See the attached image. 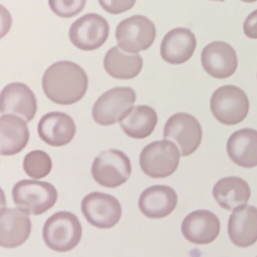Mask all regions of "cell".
Here are the masks:
<instances>
[{
  "mask_svg": "<svg viewBox=\"0 0 257 257\" xmlns=\"http://www.w3.org/2000/svg\"><path fill=\"white\" fill-rule=\"evenodd\" d=\"M24 172L30 178L41 179L45 178L52 169L51 157L45 151L36 150L28 153L23 162Z\"/></svg>",
  "mask_w": 257,
  "mask_h": 257,
  "instance_id": "25",
  "label": "cell"
},
{
  "mask_svg": "<svg viewBox=\"0 0 257 257\" xmlns=\"http://www.w3.org/2000/svg\"><path fill=\"white\" fill-rule=\"evenodd\" d=\"M228 234L237 247L254 244L257 241V208L245 205L235 208L229 217Z\"/></svg>",
  "mask_w": 257,
  "mask_h": 257,
  "instance_id": "19",
  "label": "cell"
},
{
  "mask_svg": "<svg viewBox=\"0 0 257 257\" xmlns=\"http://www.w3.org/2000/svg\"><path fill=\"white\" fill-rule=\"evenodd\" d=\"M243 29L244 34L249 39H257V9L247 17Z\"/></svg>",
  "mask_w": 257,
  "mask_h": 257,
  "instance_id": "28",
  "label": "cell"
},
{
  "mask_svg": "<svg viewBox=\"0 0 257 257\" xmlns=\"http://www.w3.org/2000/svg\"><path fill=\"white\" fill-rule=\"evenodd\" d=\"M45 96L54 103L69 105L76 103L85 95L89 78L84 69L73 62H56L42 77Z\"/></svg>",
  "mask_w": 257,
  "mask_h": 257,
  "instance_id": "1",
  "label": "cell"
},
{
  "mask_svg": "<svg viewBox=\"0 0 257 257\" xmlns=\"http://www.w3.org/2000/svg\"><path fill=\"white\" fill-rule=\"evenodd\" d=\"M203 131L199 120L188 113L172 115L164 125L163 137L179 147L182 157H188L200 146Z\"/></svg>",
  "mask_w": 257,
  "mask_h": 257,
  "instance_id": "9",
  "label": "cell"
},
{
  "mask_svg": "<svg viewBox=\"0 0 257 257\" xmlns=\"http://www.w3.org/2000/svg\"><path fill=\"white\" fill-rule=\"evenodd\" d=\"M81 212L87 221L99 229L116 226L122 214V208L115 196L101 192H93L83 198Z\"/></svg>",
  "mask_w": 257,
  "mask_h": 257,
  "instance_id": "10",
  "label": "cell"
},
{
  "mask_svg": "<svg viewBox=\"0 0 257 257\" xmlns=\"http://www.w3.org/2000/svg\"><path fill=\"white\" fill-rule=\"evenodd\" d=\"M0 100L2 115L13 114L30 122L37 111L36 96L24 83H11L6 85L2 90Z\"/></svg>",
  "mask_w": 257,
  "mask_h": 257,
  "instance_id": "13",
  "label": "cell"
},
{
  "mask_svg": "<svg viewBox=\"0 0 257 257\" xmlns=\"http://www.w3.org/2000/svg\"><path fill=\"white\" fill-rule=\"evenodd\" d=\"M30 139L28 126L24 119L13 114L0 118V151L2 156H12L26 148Z\"/></svg>",
  "mask_w": 257,
  "mask_h": 257,
  "instance_id": "21",
  "label": "cell"
},
{
  "mask_svg": "<svg viewBox=\"0 0 257 257\" xmlns=\"http://www.w3.org/2000/svg\"><path fill=\"white\" fill-rule=\"evenodd\" d=\"M241 1L244 2L246 3H253L256 2L257 0H241Z\"/></svg>",
  "mask_w": 257,
  "mask_h": 257,
  "instance_id": "29",
  "label": "cell"
},
{
  "mask_svg": "<svg viewBox=\"0 0 257 257\" xmlns=\"http://www.w3.org/2000/svg\"><path fill=\"white\" fill-rule=\"evenodd\" d=\"M212 1L223 2L225 1V0H212Z\"/></svg>",
  "mask_w": 257,
  "mask_h": 257,
  "instance_id": "30",
  "label": "cell"
},
{
  "mask_svg": "<svg viewBox=\"0 0 257 257\" xmlns=\"http://www.w3.org/2000/svg\"><path fill=\"white\" fill-rule=\"evenodd\" d=\"M129 157L117 149H109L100 153L94 160L92 175L99 185L116 188L125 184L131 175Z\"/></svg>",
  "mask_w": 257,
  "mask_h": 257,
  "instance_id": "7",
  "label": "cell"
},
{
  "mask_svg": "<svg viewBox=\"0 0 257 257\" xmlns=\"http://www.w3.org/2000/svg\"><path fill=\"white\" fill-rule=\"evenodd\" d=\"M257 257V256H256Z\"/></svg>",
  "mask_w": 257,
  "mask_h": 257,
  "instance_id": "31",
  "label": "cell"
},
{
  "mask_svg": "<svg viewBox=\"0 0 257 257\" xmlns=\"http://www.w3.org/2000/svg\"><path fill=\"white\" fill-rule=\"evenodd\" d=\"M158 123L156 111L148 105H138L131 108L128 114L119 122L124 133L135 139L149 137Z\"/></svg>",
  "mask_w": 257,
  "mask_h": 257,
  "instance_id": "24",
  "label": "cell"
},
{
  "mask_svg": "<svg viewBox=\"0 0 257 257\" xmlns=\"http://www.w3.org/2000/svg\"><path fill=\"white\" fill-rule=\"evenodd\" d=\"M181 156V151L174 142L165 139L155 141L146 145L140 153V168L150 178H165L178 169Z\"/></svg>",
  "mask_w": 257,
  "mask_h": 257,
  "instance_id": "5",
  "label": "cell"
},
{
  "mask_svg": "<svg viewBox=\"0 0 257 257\" xmlns=\"http://www.w3.org/2000/svg\"><path fill=\"white\" fill-rule=\"evenodd\" d=\"M85 4L86 0H48L51 11L63 18H70L78 15Z\"/></svg>",
  "mask_w": 257,
  "mask_h": 257,
  "instance_id": "26",
  "label": "cell"
},
{
  "mask_svg": "<svg viewBox=\"0 0 257 257\" xmlns=\"http://www.w3.org/2000/svg\"><path fill=\"white\" fill-rule=\"evenodd\" d=\"M196 46L194 33L189 29L178 27L169 31L163 38L160 54L166 63L183 64L193 57Z\"/></svg>",
  "mask_w": 257,
  "mask_h": 257,
  "instance_id": "16",
  "label": "cell"
},
{
  "mask_svg": "<svg viewBox=\"0 0 257 257\" xmlns=\"http://www.w3.org/2000/svg\"><path fill=\"white\" fill-rule=\"evenodd\" d=\"M12 199L17 208L33 215H41L52 208L57 200V190L46 181L24 179L12 189Z\"/></svg>",
  "mask_w": 257,
  "mask_h": 257,
  "instance_id": "3",
  "label": "cell"
},
{
  "mask_svg": "<svg viewBox=\"0 0 257 257\" xmlns=\"http://www.w3.org/2000/svg\"><path fill=\"white\" fill-rule=\"evenodd\" d=\"M201 61L205 72L217 79L232 76L238 65L236 51L229 44L220 41L211 42L204 48Z\"/></svg>",
  "mask_w": 257,
  "mask_h": 257,
  "instance_id": "12",
  "label": "cell"
},
{
  "mask_svg": "<svg viewBox=\"0 0 257 257\" xmlns=\"http://www.w3.org/2000/svg\"><path fill=\"white\" fill-rule=\"evenodd\" d=\"M210 105L214 117L226 126L242 122L250 109V102L245 92L234 85H225L217 89L211 96Z\"/></svg>",
  "mask_w": 257,
  "mask_h": 257,
  "instance_id": "4",
  "label": "cell"
},
{
  "mask_svg": "<svg viewBox=\"0 0 257 257\" xmlns=\"http://www.w3.org/2000/svg\"><path fill=\"white\" fill-rule=\"evenodd\" d=\"M136 93L128 87L110 89L101 95L92 108V117L98 124L111 126L120 122L134 107Z\"/></svg>",
  "mask_w": 257,
  "mask_h": 257,
  "instance_id": "6",
  "label": "cell"
},
{
  "mask_svg": "<svg viewBox=\"0 0 257 257\" xmlns=\"http://www.w3.org/2000/svg\"><path fill=\"white\" fill-rule=\"evenodd\" d=\"M37 128L40 139L52 147H62L70 143L76 132L73 119L66 113L57 111L42 116Z\"/></svg>",
  "mask_w": 257,
  "mask_h": 257,
  "instance_id": "18",
  "label": "cell"
},
{
  "mask_svg": "<svg viewBox=\"0 0 257 257\" xmlns=\"http://www.w3.org/2000/svg\"><path fill=\"white\" fill-rule=\"evenodd\" d=\"M104 10L112 15H119L134 7L136 0H98Z\"/></svg>",
  "mask_w": 257,
  "mask_h": 257,
  "instance_id": "27",
  "label": "cell"
},
{
  "mask_svg": "<svg viewBox=\"0 0 257 257\" xmlns=\"http://www.w3.org/2000/svg\"><path fill=\"white\" fill-rule=\"evenodd\" d=\"M32 223L27 213L19 208H2L0 211V246L15 248L30 237Z\"/></svg>",
  "mask_w": 257,
  "mask_h": 257,
  "instance_id": "14",
  "label": "cell"
},
{
  "mask_svg": "<svg viewBox=\"0 0 257 257\" xmlns=\"http://www.w3.org/2000/svg\"><path fill=\"white\" fill-rule=\"evenodd\" d=\"M178 202L176 191L166 185H154L143 190L138 206L143 215L151 219H161L172 214Z\"/></svg>",
  "mask_w": 257,
  "mask_h": 257,
  "instance_id": "17",
  "label": "cell"
},
{
  "mask_svg": "<svg viewBox=\"0 0 257 257\" xmlns=\"http://www.w3.org/2000/svg\"><path fill=\"white\" fill-rule=\"evenodd\" d=\"M143 66V58L140 54H128L119 46L109 50L104 57L106 72L116 79H133L140 73Z\"/></svg>",
  "mask_w": 257,
  "mask_h": 257,
  "instance_id": "23",
  "label": "cell"
},
{
  "mask_svg": "<svg viewBox=\"0 0 257 257\" xmlns=\"http://www.w3.org/2000/svg\"><path fill=\"white\" fill-rule=\"evenodd\" d=\"M228 156L235 164L245 169L257 166V130L245 128L235 131L228 139Z\"/></svg>",
  "mask_w": 257,
  "mask_h": 257,
  "instance_id": "20",
  "label": "cell"
},
{
  "mask_svg": "<svg viewBox=\"0 0 257 257\" xmlns=\"http://www.w3.org/2000/svg\"><path fill=\"white\" fill-rule=\"evenodd\" d=\"M186 239L196 244H208L218 237L220 221L214 213L208 210H197L189 214L181 225Z\"/></svg>",
  "mask_w": 257,
  "mask_h": 257,
  "instance_id": "15",
  "label": "cell"
},
{
  "mask_svg": "<svg viewBox=\"0 0 257 257\" xmlns=\"http://www.w3.org/2000/svg\"><path fill=\"white\" fill-rule=\"evenodd\" d=\"M213 196L223 209L234 211L238 207L247 205L251 190L247 181L239 177L222 178L213 187Z\"/></svg>",
  "mask_w": 257,
  "mask_h": 257,
  "instance_id": "22",
  "label": "cell"
},
{
  "mask_svg": "<svg viewBox=\"0 0 257 257\" xmlns=\"http://www.w3.org/2000/svg\"><path fill=\"white\" fill-rule=\"evenodd\" d=\"M45 244L56 252L70 251L80 242L82 226L75 214L58 211L47 219L42 229Z\"/></svg>",
  "mask_w": 257,
  "mask_h": 257,
  "instance_id": "2",
  "label": "cell"
},
{
  "mask_svg": "<svg viewBox=\"0 0 257 257\" xmlns=\"http://www.w3.org/2000/svg\"><path fill=\"white\" fill-rule=\"evenodd\" d=\"M156 37V29L143 15H134L119 23L116 39L119 48L128 54H137L150 48Z\"/></svg>",
  "mask_w": 257,
  "mask_h": 257,
  "instance_id": "8",
  "label": "cell"
},
{
  "mask_svg": "<svg viewBox=\"0 0 257 257\" xmlns=\"http://www.w3.org/2000/svg\"><path fill=\"white\" fill-rule=\"evenodd\" d=\"M110 34V25L105 18L95 13L86 14L71 25L69 38L75 48L95 51L101 48Z\"/></svg>",
  "mask_w": 257,
  "mask_h": 257,
  "instance_id": "11",
  "label": "cell"
}]
</instances>
